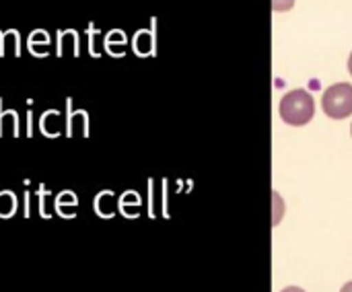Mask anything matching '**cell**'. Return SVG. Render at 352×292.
I'll use <instances>...</instances> for the list:
<instances>
[{
    "mask_svg": "<svg viewBox=\"0 0 352 292\" xmlns=\"http://www.w3.org/2000/svg\"><path fill=\"white\" fill-rule=\"evenodd\" d=\"M58 122H60V111L58 109L43 111L41 117H39V130H41V134L47 136V138H58L60 136V130L56 126Z\"/></svg>",
    "mask_w": 352,
    "mask_h": 292,
    "instance_id": "277c9868",
    "label": "cell"
},
{
    "mask_svg": "<svg viewBox=\"0 0 352 292\" xmlns=\"http://www.w3.org/2000/svg\"><path fill=\"white\" fill-rule=\"evenodd\" d=\"M349 72L352 74V54H351V58H349Z\"/></svg>",
    "mask_w": 352,
    "mask_h": 292,
    "instance_id": "2e32d148",
    "label": "cell"
},
{
    "mask_svg": "<svg viewBox=\"0 0 352 292\" xmlns=\"http://www.w3.org/2000/svg\"><path fill=\"white\" fill-rule=\"evenodd\" d=\"M4 117H10L12 120V136L16 138L19 136V113L14 109H2V99H0V136L4 134Z\"/></svg>",
    "mask_w": 352,
    "mask_h": 292,
    "instance_id": "52a82bcc",
    "label": "cell"
},
{
    "mask_svg": "<svg viewBox=\"0 0 352 292\" xmlns=\"http://www.w3.org/2000/svg\"><path fill=\"white\" fill-rule=\"evenodd\" d=\"M47 194H50V190H47L45 186H39L37 198H39V214H41L43 218H50V214L45 212V198H47Z\"/></svg>",
    "mask_w": 352,
    "mask_h": 292,
    "instance_id": "30bf717a",
    "label": "cell"
},
{
    "mask_svg": "<svg viewBox=\"0 0 352 292\" xmlns=\"http://www.w3.org/2000/svg\"><path fill=\"white\" fill-rule=\"evenodd\" d=\"M295 4V0H272V8L276 12H285V10H291Z\"/></svg>",
    "mask_w": 352,
    "mask_h": 292,
    "instance_id": "8fae6325",
    "label": "cell"
},
{
    "mask_svg": "<svg viewBox=\"0 0 352 292\" xmlns=\"http://www.w3.org/2000/svg\"><path fill=\"white\" fill-rule=\"evenodd\" d=\"M351 134H352V128H351Z\"/></svg>",
    "mask_w": 352,
    "mask_h": 292,
    "instance_id": "e0dca14e",
    "label": "cell"
},
{
    "mask_svg": "<svg viewBox=\"0 0 352 292\" xmlns=\"http://www.w3.org/2000/svg\"><path fill=\"white\" fill-rule=\"evenodd\" d=\"M72 37V56L80 58V33L78 31H70V29H58L56 31V56L62 58L64 56V43L66 39Z\"/></svg>",
    "mask_w": 352,
    "mask_h": 292,
    "instance_id": "3957f363",
    "label": "cell"
},
{
    "mask_svg": "<svg viewBox=\"0 0 352 292\" xmlns=\"http://www.w3.org/2000/svg\"><path fill=\"white\" fill-rule=\"evenodd\" d=\"M99 31L95 29V25L93 23H89L87 25V37H89V56L91 58H99V52L95 49V35H97Z\"/></svg>",
    "mask_w": 352,
    "mask_h": 292,
    "instance_id": "9c48e42d",
    "label": "cell"
},
{
    "mask_svg": "<svg viewBox=\"0 0 352 292\" xmlns=\"http://www.w3.org/2000/svg\"><path fill=\"white\" fill-rule=\"evenodd\" d=\"M314 113H316V103L311 93L305 89L289 91L280 101V117L289 126H305L314 120Z\"/></svg>",
    "mask_w": 352,
    "mask_h": 292,
    "instance_id": "6da1fadb",
    "label": "cell"
},
{
    "mask_svg": "<svg viewBox=\"0 0 352 292\" xmlns=\"http://www.w3.org/2000/svg\"><path fill=\"white\" fill-rule=\"evenodd\" d=\"M23 198H25V208H23V216H25V218H29V216H31V194H29V192H25V196H23Z\"/></svg>",
    "mask_w": 352,
    "mask_h": 292,
    "instance_id": "7c38bea8",
    "label": "cell"
},
{
    "mask_svg": "<svg viewBox=\"0 0 352 292\" xmlns=\"http://www.w3.org/2000/svg\"><path fill=\"white\" fill-rule=\"evenodd\" d=\"M27 136L29 138L33 136V111H31V107L27 109Z\"/></svg>",
    "mask_w": 352,
    "mask_h": 292,
    "instance_id": "4fadbf2b",
    "label": "cell"
},
{
    "mask_svg": "<svg viewBox=\"0 0 352 292\" xmlns=\"http://www.w3.org/2000/svg\"><path fill=\"white\" fill-rule=\"evenodd\" d=\"M283 292H305L303 289H299V287H289V289H285Z\"/></svg>",
    "mask_w": 352,
    "mask_h": 292,
    "instance_id": "5bb4252c",
    "label": "cell"
},
{
    "mask_svg": "<svg viewBox=\"0 0 352 292\" xmlns=\"http://www.w3.org/2000/svg\"><path fill=\"white\" fill-rule=\"evenodd\" d=\"M19 200L12 192H0V218H8L16 212Z\"/></svg>",
    "mask_w": 352,
    "mask_h": 292,
    "instance_id": "5b68a950",
    "label": "cell"
},
{
    "mask_svg": "<svg viewBox=\"0 0 352 292\" xmlns=\"http://www.w3.org/2000/svg\"><path fill=\"white\" fill-rule=\"evenodd\" d=\"M322 107L328 117L344 120L352 115V85L351 82H336L324 91Z\"/></svg>",
    "mask_w": 352,
    "mask_h": 292,
    "instance_id": "7a4b0ae2",
    "label": "cell"
},
{
    "mask_svg": "<svg viewBox=\"0 0 352 292\" xmlns=\"http://www.w3.org/2000/svg\"><path fill=\"white\" fill-rule=\"evenodd\" d=\"M134 49L138 56H144L148 52H153V35L148 31H138L134 37Z\"/></svg>",
    "mask_w": 352,
    "mask_h": 292,
    "instance_id": "8992f818",
    "label": "cell"
},
{
    "mask_svg": "<svg viewBox=\"0 0 352 292\" xmlns=\"http://www.w3.org/2000/svg\"><path fill=\"white\" fill-rule=\"evenodd\" d=\"M50 41H52V37H50L47 31L35 29V31H31V35L27 37V47H33V45H50Z\"/></svg>",
    "mask_w": 352,
    "mask_h": 292,
    "instance_id": "ba28073f",
    "label": "cell"
},
{
    "mask_svg": "<svg viewBox=\"0 0 352 292\" xmlns=\"http://www.w3.org/2000/svg\"><path fill=\"white\" fill-rule=\"evenodd\" d=\"M340 292H352V282H346V284L342 287V291Z\"/></svg>",
    "mask_w": 352,
    "mask_h": 292,
    "instance_id": "9a60e30c",
    "label": "cell"
},
{
    "mask_svg": "<svg viewBox=\"0 0 352 292\" xmlns=\"http://www.w3.org/2000/svg\"><path fill=\"white\" fill-rule=\"evenodd\" d=\"M0 35H2V33H0Z\"/></svg>",
    "mask_w": 352,
    "mask_h": 292,
    "instance_id": "ac0fdd59",
    "label": "cell"
}]
</instances>
